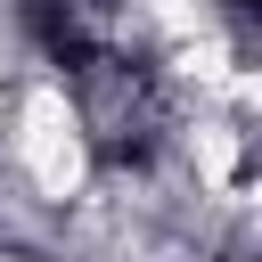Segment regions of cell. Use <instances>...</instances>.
I'll use <instances>...</instances> for the list:
<instances>
[{
  "label": "cell",
  "mask_w": 262,
  "mask_h": 262,
  "mask_svg": "<svg viewBox=\"0 0 262 262\" xmlns=\"http://www.w3.org/2000/svg\"><path fill=\"white\" fill-rule=\"evenodd\" d=\"M16 164L41 196H74L82 188V131H74V106L66 90H33L16 106Z\"/></svg>",
  "instance_id": "obj_1"
}]
</instances>
